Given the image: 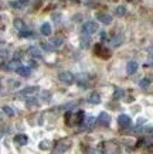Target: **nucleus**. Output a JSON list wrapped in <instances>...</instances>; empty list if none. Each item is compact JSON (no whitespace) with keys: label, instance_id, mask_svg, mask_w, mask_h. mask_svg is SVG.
<instances>
[{"label":"nucleus","instance_id":"f257e3e1","mask_svg":"<svg viewBox=\"0 0 153 154\" xmlns=\"http://www.w3.org/2000/svg\"><path fill=\"white\" fill-rule=\"evenodd\" d=\"M58 78H60V81L65 85H72L74 84V81H75L74 75L71 74V72H68V71H62V72H60Z\"/></svg>","mask_w":153,"mask_h":154},{"label":"nucleus","instance_id":"f03ea898","mask_svg":"<svg viewBox=\"0 0 153 154\" xmlns=\"http://www.w3.org/2000/svg\"><path fill=\"white\" fill-rule=\"evenodd\" d=\"M98 31V24L95 21H87V23H84L82 26V33H87V34H94Z\"/></svg>","mask_w":153,"mask_h":154},{"label":"nucleus","instance_id":"7ed1b4c3","mask_svg":"<svg viewBox=\"0 0 153 154\" xmlns=\"http://www.w3.org/2000/svg\"><path fill=\"white\" fill-rule=\"evenodd\" d=\"M118 123H119V126H121L122 129H126V127L130 126V117L128 116V115H119Z\"/></svg>","mask_w":153,"mask_h":154},{"label":"nucleus","instance_id":"20e7f679","mask_svg":"<svg viewBox=\"0 0 153 154\" xmlns=\"http://www.w3.org/2000/svg\"><path fill=\"white\" fill-rule=\"evenodd\" d=\"M37 91H38L37 86H28V88L23 89V91H21L19 95L21 96V98H28V96H33V95L36 94Z\"/></svg>","mask_w":153,"mask_h":154},{"label":"nucleus","instance_id":"39448f33","mask_svg":"<svg viewBox=\"0 0 153 154\" xmlns=\"http://www.w3.org/2000/svg\"><path fill=\"white\" fill-rule=\"evenodd\" d=\"M98 122H99L101 126H108L111 123V116L107 112H101L99 113V117H98Z\"/></svg>","mask_w":153,"mask_h":154},{"label":"nucleus","instance_id":"423d86ee","mask_svg":"<svg viewBox=\"0 0 153 154\" xmlns=\"http://www.w3.org/2000/svg\"><path fill=\"white\" fill-rule=\"evenodd\" d=\"M97 19L99 20L102 24H107V26L112 23V17L107 13H97Z\"/></svg>","mask_w":153,"mask_h":154},{"label":"nucleus","instance_id":"0eeeda50","mask_svg":"<svg viewBox=\"0 0 153 154\" xmlns=\"http://www.w3.org/2000/svg\"><path fill=\"white\" fill-rule=\"evenodd\" d=\"M95 54H97V55H99V57H102V58H105V60L109 57V51H108L107 48H104L102 45H99V44H98V45H95Z\"/></svg>","mask_w":153,"mask_h":154},{"label":"nucleus","instance_id":"6e6552de","mask_svg":"<svg viewBox=\"0 0 153 154\" xmlns=\"http://www.w3.org/2000/svg\"><path fill=\"white\" fill-rule=\"evenodd\" d=\"M138 62H136V61H129V62H128V65H126V72H128V74L129 75H132V74H135V72H136V71H138Z\"/></svg>","mask_w":153,"mask_h":154},{"label":"nucleus","instance_id":"1a4fd4ad","mask_svg":"<svg viewBox=\"0 0 153 154\" xmlns=\"http://www.w3.org/2000/svg\"><path fill=\"white\" fill-rule=\"evenodd\" d=\"M94 125H95V117L88 116L85 119V122H84V129H85V130H91L94 127Z\"/></svg>","mask_w":153,"mask_h":154},{"label":"nucleus","instance_id":"9d476101","mask_svg":"<svg viewBox=\"0 0 153 154\" xmlns=\"http://www.w3.org/2000/svg\"><path fill=\"white\" fill-rule=\"evenodd\" d=\"M14 141H16L17 144H20V146H24V144H27L28 137L26 134H17L16 137H14Z\"/></svg>","mask_w":153,"mask_h":154},{"label":"nucleus","instance_id":"9b49d317","mask_svg":"<svg viewBox=\"0 0 153 154\" xmlns=\"http://www.w3.org/2000/svg\"><path fill=\"white\" fill-rule=\"evenodd\" d=\"M28 52H30V55H31L33 58H41L43 57V52L40 51V48L38 47H31L30 50H28Z\"/></svg>","mask_w":153,"mask_h":154},{"label":"nucleus","instance_id":"f8f14e48","mask_svg":"<svg viewBox=\"0 0 153 154\" xmlns=\"http://www.w3.org/2000/svg\"><path fill=\"white\" fill-rule=\"evenodd\" d=\"M88 102L89 103H94V105H98V103L101 102V96H99V94H97V92L91 94V96L88 98Z\"/></svg>","mask_w":153,"mask_h":154},{"label":"nucleus","instance_id":"ddd939ff","mask_svg":"<svg viewBox=\"0 0 153 154\" xmlns=\"http://www.w3.org/2000/svg\"><path fill=\"white\" fill-rule=\"evenodd\" d=\"M30 72H31V71H30V68H28V66H20L19 69H17V74H19L20 76H24V78H26V76H28V75H30Z\"/></svg>","mask_w":153,"mask_h":154},{"label":"nucleus","instance_id":"4468645a","mask_svg":"<svg viewBox=\"0 0 153 154\" xmlns=\"http://www.w3.org/2000/svg\"><path fill=\"white\" fill-rule=\"evenodd\" d=\"M11 5H13L16 9H23L24 6L28 5V0H14Z\"/></svg>","mask_w":153,"mask_h":154},{"label":"nucleus","instance_id":"2eb2a0df","mask_svg":"<svg viewBox=\"0 0 153 154\" xmlns=\"http://www.w3.org/2000/svg\"><path fill=\"white\" fill-rule=\"evenodd\" d=\"M14 27L17 28L19 31H23V30H26V24H24L23 20L16 19V20H14Z\"/></svg>","mask_w":153,"mask_h":154},{"label":"nucleus","instance_id":"dca6fc26","mask_svg":"<svg viewBox=\"0 0 153 154\" xmlns=\"http://www.w3.org/2000/svg\"><path fill=\"white\" fill-rule=\"evenodd\" d=\"M20 61H17V60H13V61H10L9 64H7V68L9 69H14V71H17L20 68Z\"/></svg>","mask_w":153,"mask_h":154},{"label":"nucleus","instance_id":"f3484780","mask_svg":"<svg viewBox=\"0 0 153 154\" xmlns=\"http://www.w3.org/2000/svg\"><path fill=\"white\" fill-rule=\"evenodd\" d=\"M41 34L43 35H50L51 34V26L48 23H44L41 26Z\"/></svg>","mask_w":153,"mask_h":154},{"label":"nucleus","instance_id":"a211bd4d","mask_svg":"<svg viewBox=\"0 0 153 154\" xmlns=\"http://www.w3.org/2000/svg\"><path fill=\"white\" fill-rule=\"evenodd\" d=\"M115 14L118 17H122V16H125L126 14V7L125 6H118L115 9Z\"/></svg>","mask_w":153,"mask_h":154},{"label":"nucleus","instance_id":"6ab92c4d","mask_svg":"<svg viewBox=\"0 0 153 154\" xmlns=\"http://www.w3.org/2000/svg\"><path fill=\"white\" fill-rule=\"evenodd\" d=\"M53 47L56 48V47H60L61 44H62V38H60V37H56V38H53L51 40V42H50Z\"/></svg>","mask_w":153,"mask_h":154},{"label":"nucleus","instance_id":"aec40b11","mask_svg":"<svg viewBox=\"0 0 153 154\" xmlns=\"http://www.w3.org/2000/svg\"><path fill=\"white\" fill-rule=\"evenodd\" d=\"M84 120V112H78L77 115H75V120L74 123H77V125H81Z\"/></svg>","mask_w":153,"mask_h":154},{"label":"nucleus","instance_id":"412c9836","mask_svg":"<svg viewBox=\"0 0 153 154\" xmlns=\"http://www.w3.org/2000/svg\"><path fill=\"white\" fill-rule=\"evenodd\" d=\"M111 42H112V45H113V47H118V45L122 42V37H121V35H116V37L112 38Z\"/></svg>","mask_w":153,"mask_h":154},{"label":"nucleus","instance_id":"4be33fe9","mask_svg":"<svg viewBox=\"0 0 153 154\" xmlns=\"http://www.w3.org/2000/svg\"><path fill=\"white\" fill-rule=\"evenodd\" d=\"M3 112H5L7 116H13L14 115V110L10 106H3Z\"/></svg>","mask_w":153,"mask_h":154},{"label":"nucleus","instance_id":"5701e85b","mask_svg":"<svg viewBox=\"0 0 153 154\" xmlns=\"http://www.w3.org/2000/svg\"><path fill=\"white\" fill-rule=\"evenodd\" d=\"M139 85H140V88H148L149 85H150V81H149L148 78H143V79L139 82Z\"/></svg>","mask_w":153,"mask_h":154},{"label":"nucleus","instance_id":"b1692460","mask_svg":"<svg viewBox=\"0 0 153 154\" xmlns=\"http://www.w3.org/2000/svg\"><path fill=\"white\" fill-rule=\"evenodd\" d=\"M41 99H44L46 102L50 100V92H47V91H43L41 92Z\"/></svg>","mask_w":153,"mask_h":154},{"label":"nucleus","instance_id":"393cba45","mask_svg":"<svg viewBox=\"0 0 153 154\" xmlns=\"http://www.w3.org/2000/svg\"><path fill=\"white\" fill-rule=\"evenodd\" d=\"M34 34L31 33V31H26V30H23V31H20V37H33Z\"/></svg>","mask_w":153,"mask_h":154},{"label":"nucleus","instance_id":"a878e982","mask_svg":"<svg viewBox=\"0 0 153 154\" xmlns=\"http://www.w3.org/2000/svg\"><path fill=\"white\" fill-rule=\"evenodd\" d=\"M48 147H50V144H48V141H47V140H44V141H41V143H40V149H41V150H47Z\"/></svg>","mask_w":153,"mask_h":154},{"label":"nucleus","instance_id":"bb28decb","mask_svg":"<svg viewBox=\"0 0 153 154\" xmlns=\"http://www.w3.org/2000/svg\"><path fill=\"white\" fill-rule=\"evenodd\" d=\"M121 96H123V91H121V89H116L115 98H121Z\"/></svg>","mask_w":153,"mask_h":154},{"label":"nucleus","instance_id":"cd10ccee","mask_svg":"<svg viewBox=\"0 0 153 154\" xmlns=\"http://www.w3.org/2000/svg\"><path fill=\"white\" fill-rule=\"evenodd\" d=\"M43 48H44V50H47V51H51V50H53L51 44H43Z\"/></svg>","mask_w":153,"mask_h":154},{"label":"nucleus","instance_id":"c85d7f7f","mask_svg":"<svg viewBox=\"0 0 153 154\" xmlns=\"http://www.w3.org/2000/svg\"><path fill=\"white\" fill-rule=\"evenodd\" d=\"M71 2H74V3H79V0H71Z\"/></svg>","mask_w":153,"mask_h":154},{"label":"nucleus","instance_id":"c756f323","mask_svg":"<svg viewBox=\"0 0 153 154\" xmlns=\"http://www.w3.org/2000/svg\"><path fill=\"white\" fill-rule=\"evenodd\" d=\"M2 62H3V58H2V57H0V64H2Z\"/></svg>","mask_w":153,"mask_h":154}]
</instances>
